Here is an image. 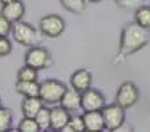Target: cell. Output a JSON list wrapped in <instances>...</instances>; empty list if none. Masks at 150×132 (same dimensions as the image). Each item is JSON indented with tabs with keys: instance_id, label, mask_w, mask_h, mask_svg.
Listing matches in <instances>:
<instances>
[{
	"instance_id": "1",
	"label": "cell",
	"mask_w": 150,
	"mask_h": 132,
	"mask_svg": "<svg viewBox=\"0 0 150 132\" xmlns=\"http://www.w3.org/2000/svg\"><path fill=\"white\" fill-rule=\"evenodd\" d=\"M147 43H149V29L141 27L136 21L126 23L121 29L118 56L116 60L118 59L124 60L127 56L137 54Z\"/></svg>"
},
{
	"instance_id": "2",
	"label": "cell",
	"mask_w": 150,
	"mask_h": 132,
	"mask_svg": "<svg viewBox=\"0 0 150 132\" xmlns=\"http://www.w3.org/2000/svg\"><path fill=\"white\" fill-rule=\"evenodd\" d=\"M12 36L15 41L24 47H33L39 43V32L32 24L19 20L12 24Z\"/></svg>"
},
{
	"instance_id": "3",
	"label": "cell",
	"mask_w": 150,
	"mask_h": 132,
	"mask_svg": "<svg viewBox=\"0 0 150 132\" xmlns=\"http://www.w3.org/2000/svg\"><path fill=\"white\" fill-rule=\"evenodd\" d=\"M67 86L56 79H48L40 83V99L47 104L60 103L62 95L67 91Z\"/></svg>"
},
{
	"instance_id": "4",
	"label": "cell",
	"mask_w": 150,
	"mask_h": 132,
	"mask_svg": "<svg viewBox=\"0 0 150 132\" xmlns=\"http://www.w3.org/2000/svg\"><path fill=\"white\" fill-rule=\"evenodd\" d=\"M24 61L27 66H31L37 71H40V69L49 68L52 66V55L47 48L33 46L29 47V49L25 52Z\"/></svg>"
},
{
	"instance_id": "5",
	"label": "cell",
	"mask_w": 150,
	"mask_h": 132,
	"mask_svg": "<svg viewBox=\"0 0 150 132\" xmlns=\"http://www.w3.org/2000/svg\"><path fill=\"white\" fill-rule=\"evenodd\" d=\"M39 29L48 37H60L65 31V21L60 15L51 14L42 16L39 21Z\"/></svg>"
},
{
	"instance_id": "6",
	"label": "cell",
	"mask_w": 150,
	"mask_h": 132,
	"mask_svg": "<svg viewBox=\"0 0 150 132\" xmlns=\"http://www.w3.org/2000/svg\"><path fill=\"white\" fill-rule=\"evenodd\" d=\"M104 115L105 129L108 131H117L120 127L125 124V108L120 104L113 103L108 104L101 109Z\"/></svg>"
},
{
	"instance_id": "7",
	"label": "cell",
	"mask_w": 150,
	"mask_h": 132,
	"mask_svg": "<svg viewBox=\"0 0 150 132\" xmlns=\"http://www.w3.org/2000/svg\"><path fill=\"white\" fill-rule=\"evenodd\" d=\"M139 99V89L133 81H124L116 93V103L125 109L136 106Z\"/></svg>"
},
{
	"instance_id": "8",
	"label": "cell",
	"mask_w": 150,
	"mask_h": 132,
	"mask_svg": "<svg viewBox=\"0 0 150 132\" xmlns=\"http://www.w3.org/2000/svg\"><path fill=\"white\" fill-rule=\"evenodd\" d=\"M106 106L105 96L94 88H89L81 93V109L86 111H101Z\"/></svg>"
},
{
	"instance_id": "9",
	"label": "cell",
	"mask_w": 150,
	"mask_h": 132,
	"mask_svg": "<svg viewBox=\"0 0 150 132\" xmlns=\"http://www.w3.org/2000/svg\"><path fill=\"white\" fill-rule=\"evenodd\" d=\"M71 112L62 106H56L51 108V129L62 131L71 120Z\"/></svg>"
},
{
	"instance_id": "10",
	"label": "cell",
	"mask_w": 150,
	"mask_h": 132,
	"mask_svg": "<svg viewBox=\"0 0 150 132\" xmlns=\"http://www.w3.org/2000/svg\"><path fill=\"white\" fill-rule=\"evenodd\" d=\"M69 83H71V87L76 91H79L80 93H82L84 91L89 89L92 87V73L91 71L85 68L77 69L72 73L71 79H69Z\"/></svg>"
},
{
	"instance_id": "11",
	"label": "cell",
	"mask_w": 150,
	"mask_h": 132,
	"mask_svg": "<svg viewBox=\"0 0 150 132\" xmlns=\"http://www.w3.org/2000/svg\"><path fill=\"white\" fill-rule=\"evenodd\" d=\"M0 14L13 24L23 19L24 14H25V6L21 0H15V1H11L8 4H3Z\"/></svg>"
},
{
	"instance_id": "12",
	"label": "cell",
	"mask_w": 150,
	"mask_h": 132,
	"mask_svg": "<svg viewBox=\"0 0 150 132\" xmlns=\"http://www.w3.org/2000/svg\"><path fill=\"white\" fill-rule=\"evenodd\" d=\"M84 123L85 128L89 132H100L105 129V121L102 111H86L84 112Z\"/></svg>"
},
{
	"instance_id": "13",
	"label": "cell",
	"mask_w": 150,
	"mask_h": 132,
	"mask_svg": "<svg viewBox=\"0 0 150 132\" xmlns=\"http://www.w3.org/2000/svg\"><path fill=\"white\" fill-rule=\"evenodd\" d=\"M60 106L67 108L69 112L77 111L79 108H81V93L73 88L67 89L60 100Z\"/></svg>"
},
{
	"instance_id": "14",
	"label": "cell",
	"mask_w": 150,
	"mask_h": 132,
	"mask_svg": "<svg viewBox=\"0 0 150 132\" xmlns=\"http://www.w3.org/2000/svg\"><path fill=\"white\" fill-rule=\"evenodd\" d=\"M15 91L23 98H35L40 95V83L37 81L17 80L15 84Z\"/></svg>"
},
{
	"instance_id": "15",
	"label": "cell",
	"mask_w": 150,
	"mask_h": 132,
	"mask_svg": "<svg viewBox=\"0 0 150 132\" xmlns=\"http://www.w3.org/2000/svg\"><path fill=\"white\" fill-rule=\"evenodd\" d=\"M42 107H44V101L40 99V96L24 98L21 101V112L27 118H35Z\"/></svg>"
},
{
	"instance_id": "16",
	"label": "cell",
	"mask_w": 150,
	"mask_h": 132,
	"mask_svg": "<svg viewBox=\"0 0 150 132\" xmlns=\"http://www.w3.org/2000/svg\"><path fill=\"white\" fill-rule=\"evenodd\" d=\"M134 21L146 29H150V6H141L134 11Z\"/></svg>"
},
{
	"instance_id": "17",
	"label": "cell",
	"mask_w": 150,
	"mask_h": 132,
	"mask_svg": "<svg viewBox=\"0 0 150 132\" xmlns=\"http://www.w3.org/2000/svg\"><path fill=\"white\" fill-rule=\"evenodd\" d=\"M86 1L88 0H60L61 6L74 15L84 14L86 9Z\"/></svg>"
},
{
	"instance_id": "18",
	"label": "cell",
	"mask_w": 150,
	"mask_h": 132,
	"mask_svg": "<svg viewBox=\"0 0 150 132\" xmlns=\"http://www.w3.org/2000/svg\"><path fill=\"white\" fill-rule=\"evenodd\" d=\"M36 121L39 123L41 131H47V129H51V108H47V107H42L37 115L35 116Z\"/></svg>"
},
{
	"instance_id": "19",
	"label": "cell",
	"mask_w": 150,
	"mask_h": 132,
	"mask_svg": "<svg viewBox=\"0 0 150 132\" xmlns=\"http://www.w3.org/2000/svg\"><path fill=\"white\" fill-rule=\"evenodd\" d=\"M17 131L19 132H40L41 128H40L39 123L36 121L35 118H27V116H24L20 120L19 126H17Z\"/></svg>"
},
{
	"instance_id": "20",
	"label": "cell",
	"mask_w": 150,
	"mask_h": 132,
	"mask_svg": "<svg viewBox=\"0 0 150 132\" xmlns=\"http://www.w3.org/2000/svg\"><path fill=\"white\" fill-rule=\"evenodd\" d=\"M37 69L31 66H24L17 71V80H27V81H37L39 73Z\"/></svg>"
},
{
	"instance_id": "21",
	"label": "cell",
	"mask_w": 150,
	"mask_h": 132,
	"mask_svg": "<svg viewBox=\"0 0 150 132\" xmlns=\"http://www.w3.org/2000/svg\"><path fill=\"white\" fill-rule=\"evenodd\" d=\"M12 111L7 107H0V132H7L12 127Z\"/></svg>"
},
{
	"instance_id": "22",
	"label": "cell",
	"mask_w": 150,
	"mask_h": 132,
	"mask_svg": "<svg viewBox=\"0 0 150 132\" xmlns=\"http://www.w3.org/2000/svg\"><path fill=\"white\" fill-rule=\"evenodd\" d=\"M86 131L82 116H72L68 126L62 129V132H84Z\"/></svg>"
},
{
	"instance_id": "23",
	"label": "cell",
	"mask_w": 150,
	"mask_h": 132,
	"mask_svg": "<svg viewBox=\"0 0 150 132\" xmlns=\"http://www.w3.org/2000/svg\"><path fill=\"white\" fill-rule=\"evenodd\" d=\"M114 1L118 6V8L125 9V11H132V9L136 11L144 3V0H114Z\"/></svg>"
},
{
	"instance_id": "24",
	"label": "cell",
	"mask_w": 150,
	"mask_h": 132,
	"mask_svg": "<svg viewBox=\"0 0 150 132\" xmlns=\"http://www.w3.org/2000/svg\"><path fill=\"white\" fill-rule=\"evenodd\" d=\"M12 51V43L7 36H0V58L9 55Z\"/></svg>"
},
{
	"instance_id": "25",
	"label": "cell",
	"mask_w": 150,
	"mask_h": 132,
	"mask_svg": "<svg viewBox=\"0 0 150 132\" xmlns=\"http://www.w3.org/2000/svg\"><path fill=\"white\" fill-rule=\"evenodd\" d=\"M9 32H12V23L0 14V36H8Z\"/></svg>"
},
{
	"instance_id": "26",
	"label": "cell",
	"mask_w": 150,
	"mask_h": 132,
	"mask_svg": "<svg viewBox=\"0 0 150 132\" xmlns=\"http://www.w3.org/2000/svg\"><path fill=\"white\" fill-rule=\"evenodd\" d=\"M11 1H15V0H0V4L3 6V4H8V3H11Z\"/></svg>"
},
{
	"instance_id": "27",
	"label": "cell",
	"mask_w": 150,
	"mask_h": 132,
	"mask_svg": "<svg viewBox=\"0 0 150 132\" xmlns=\"http://www.w3.org/2000/svg\"><path fill=\"white\" fill-rule=\"evenodd\" d=\"M88 1H91V3H98V1H101V0H88Z\"/></svg>"
},
{
	"instance_id": "28",
	"label": "cell",
	"mask_w": 150,
	"mask_h": 132,
	"mask_svg": "<svg viewBox=\"0 0 150 132\" xmlns=\"http://www.w3.org/2000/svg\"><path fill=\"white\" fill-rule=\"evenodd\" d=\"M0 107H1V101H0Z\"/></svg>"
}]
</instances>
